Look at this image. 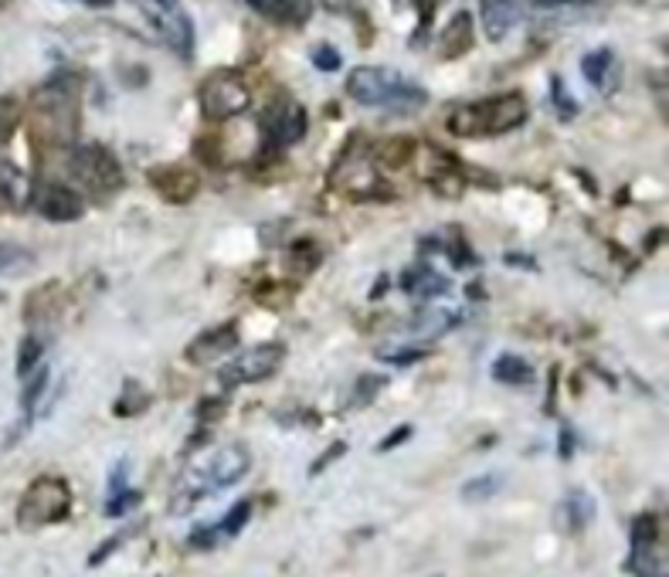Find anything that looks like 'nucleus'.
I'll return each mask as SVG.
<instances>
[{"instance_id": "1", "label": "nucleus", "mask_w": 669, "mask_h": 577, "mask_svg": "<svg viewBox=\"0 0 669 577\" xmlns=\"http://www.w3.org/2000/svg\"><path fill=\"white\" fill-rule=\"evenodd\" d=\"M347 96L360 106H381L394 113H418L428 102V92L415 79H405L394 68L360 65L347 79Z\"/></svg>"}, {"instance_id": "2", "label": "nucleus", "mask_w": 669, "mask_h": 577, "mask_svg": "<svg viewBox=\"0 0 669 577\" xmlns=\"http://www.w3.org/2000/svg\"><path fill=\"white\" fill-rule=\"evenodd\" d=\"M527 119V99L520 92H503V96L473 102L462 106L449 116L452 136H466V140H483V136H503L510 129L523 126Z\"/></svg>"}, {"instance_id": "3", "label": "nucleus", "mask_w": 669, "mask_h": 577, "mask_svg": "<svg viewBox=\"0 0 669 577\" xmlns=\"http://www.w3.org/2000/svg\"><path fill=\"white\" fill-rule=\"evenodd\" d=\"M72 510V489L62 476H38L24 489L21 506H17V527L41 530L51 523H62Z\"/></svg>"}, {"instance_id": "4", "label": "nucleus", "mask_w": 669, "mask_h": 577, "mask_svg": "<svg viewBox=\"0 0 669 577\" xmlns=\"http://www.w3.org/2000/svg\"><path fill=\"white\" fill-rule=\"evenodd\" d=\"M68 174L85 191H96L99 197H109L123 187V167L106 146L99 143H79L68 150Z\"/></svg>"}, {"instance_id": "5", "label": "nucleus", "mask_w": 669, "mask_h": 577, "mask_svg": "<svg viewBox=\"0 0 669 577\" xmlns=\"http://www.w3.org/2000/svg\"><path fill=\"white\" fill-rule=\"evenodd\" d=\"M197 102H201L204 116L211 123H228V119L242 116L248 106H252V89H248V79L235 68H221L204 79L201 92H197Z\"/></svg>"}, {"instance_id": "6", "label": "nucleus", "mask_w": 669, "mask_h": 577, "mask_svg": "<svg viewBox=\"0 0 669 577\" xmlns=\"http://www.w3.org/2000/svg\"><path fill=\"white\" fill-rule=\"evenodd\" d=\"M330 187L337 194H347L354 197V201H367V197H381L384 191H388V184H384L381 177H377V167L374 160L367 157L364 143H350L347 153L333 163L330 170Z\"/></svg>"}, {"instance_id": "7", "label": "nucleus", "mask_w": 669, "mask_h": 577, "mask_svg": "<svg viewBox=\"0 0 669 577\" xmlns=\"http://www.w3.org/2000/svg\"><path fill=\"white\" fill-rule=\"evenodd\" d=\"M286 360V347L282 343H259V347L238 353L235 360H228L225 367H218L221 387H242V384H259L265 377H272Z\"/></svg>"}, {"instance_id": "8", "label": "nucleus", "mask_w": 669, "mask_h": 577, "mask_svg": "<svg viewBox=\"0 0 669 577\" xmlns=\"http://www.w3.org/2000/svg\"><path fill=\"white\" fill-rule=\"evenodd\" d=\"M306 126H310V119H306L303 102H296L293 96L272 99L262 113V133L272 150H286V146L299 143L306 136Z\"/></svg>"}, {"instance_id": "9", "label": "nucleus", "mask_w": 669, "mask_h": 577, "mask_svg": "<svg viewBox=\"0 0 669 577\" xmlns=\"http://www.w3.org/2000/svg\"><path fill=\"white\" fill-rule=\"evenodd\" d=\"M143 14L150 17V24L157 28V34L164 38V45L174 51L177 58H191L194 51V24L191 17L180 11L177 4H153V0H143Z\"/></svg>"}, {"instance_id": "10", "label": "nucleus", "mask_w": 669, "mask_h": 577, "mask_svg": "<svg viewBox=\"0 0 669 577\" xmlns=\"http://www.w3.org/2000/svg\"><path fill=\"white\" fill-rule=\"evenodd\" d=\"M252 469V455L242 445H225V449H214L204 465L197 469V476L204 479L201 489H228L235 482H242L245 472Z\"/></svg>"}, {"instance_id": "11", "label": "nucleus", "mask_w": 669, "mask_h": 577, "mask_svg": "<svg viewBox=\"0 0 669 577\" xmlns=\"http://www.w3.org/2000/svg\"><path fill=\"white\" fill-rule=\"evenodd\" d=\"M31 208L48 221H58V225H68V221H79L85 211L82 194H75L72 187L65 184H38L31 191Z\"/></svg>"}, {"instance_id": "12", "label": "nucleus", "mask_w": 669, "mask_h": 577, "mask_svg": "<svg viewBox=\"0 0 669 577\" xmlns=\"http://www.w3.org/2000/svg\"><path fill=\"white\" fill-rule=\"evenodd\" d=\"M238 347V326L235 323H221L214 330H204L201 337L187 343L184 357L197 367H211L218 360H225L231 350Z\"/></svg>"}, {"instance_id": "13", "label": "nucleus", "mask_w": 669, "mask_h": 577, "mask_svg": "<svg viewBox=\"0 0 669 577\" xmlns=\"http://www.w3.org/2000/svg\"><path fill=\"white\" fill-rule=\"evenodd\" d=\"M150 184L167 204H187V201H194L201 180H197L194 170L184 167V163H164V167L150 170Z\"/></svg>"}, {"instance_id": "14", "label": "nucleus", "mask_w": 669, "mask_h": 577, "mask_svg": "<svg viewBox=\"0 0 669 577\" xmlns=\"http://www.w3.org/2000/svg\"><path fill=\"white\" fill-rule=\"evenodd\" d=\"M31 177L17 167L14 160H0V208L4 211H21L31 204Z\"/></svg>"}, {"instance_id": "15", "label": "nucleus", "mask_w": 669, "mask_h": 577, "mask_svg": "<svg viewBox=\"0 0 669 577\" xmlns=\"http://www.w3.org/2000/svg\"><path fill=\"white\" fill-rule=\"evenodd\" d=\"M479 14H483L486 38L503 41L520 17V0H483V4H479Z\"/></svg>"}, {"instance_id": "16", "label": "nucleus", "mask_w": 669, "mask_h": 577, "mask_svg": "<svg viewBox=\"0 0 669 577\" xmlns=\"http://www.w3.org/2000/svg\"><path fill=\"white\" fill-rule=\"evenodd\" d=\"M401 289L415 299H435V296H445V292H449V279L435 269H428V265H415V269H408L401 275Z\"/></svg>"}, {"instance_id": "17", "label": "nucleus", "mask_w": 669, "mask_h": 577, "mask_svg": "<svg viewBox=\"0 0 669 577\" xmlns=\"http://www.w3.org/2000/svg\"><path fill=\"white\" fill-rule=\"evenodd\" d=\"M439 48L445 58H459L466 55L469 48H473V17L466 11L452 14V21L445 24L442 34H439Z\"/></svg>"}, {"instance_id": "18", "label": "nucleus", "mask_w": 669, "mask_h": 577, "mask_svg": "<svg viewBox=\"0 0 669 577\" xmlns=\"http://www.w3.org/2000/svg\"><path fill=\"white\" fill-rule=\"evenodd\" d=\"M245 4L279 24H303L313 14V0H245Z\"/></svg>"}, {"instance_id": "19", "label": "nucleus", "mask_w": 669, "mask_h": 577, "mask_svg": "<svg viewBox=\"0 0 669 577\" xmlns=\"http://www.w3.org/2000/svg\"><path fill=\"white\" fill-rule=\"evenodd\" d=\"M581 75L595 85V89H612V79H615V55L612 48H598L585 55V62H581Z\"/></svg>"}, {"instance_id": "20", "label": "nucleus", "mask_w": 669, "mask_h": 577, "mask_svg": "<svg viewBox=\"0 0 669 577\" xmlns=\"http://www.w3.org/2000/svg\"><path fill=\"white\" fill-rule=\"evenodd\" d=\"M493 377L500 384L523 387V384L534 381V367H530L523 357H517V353H503V357H496V364H493Z\"/></svg>"}, {"instance_id": "21", "label": "nucleus", "mask_w": 669, "mask_h": 577, "mask_svg": "<svg viewBox=\"0 0 669 577\" xmlns=\"http://www.w3.org/2000/svg\"><path fill=\"white\" fill-rule=\"evenodd\" d=\"M625 567L636 577H666V564L663 557L656 554V544H632L629 564Z\"/></svg>"}, {"instance_id": "22", "label": "nucleus", "mask_w": 669, "mask_h": 577, "mask_svg": "<svg viewBox=\"0 0 669 577\" xmlns=\"http://www.w3.org/2000/svg\"><path fill=\"white\" fill-rule=\"evenodd\" d=\"M462 316L452 313V309H428V313L418 316V323L411 326L415 333H422V337H442V333H449L452 326H459Z\"/></svg>"}, {"instance_id": "23", "label": "nucleus", "mask_w": 669, "mask_h": 577, "mask_svg": "<svg viewBox=\"0 0 669 577\" xmlns=\"http://www.w3.org/2000/svg\"><path fill=\"white\" fill-rule=\"evenodd\" d=\"M24 394H21V408H24V415H34V408H38V401H41V394H45V387H48V367H34L28 377H24Z\"/></svg>"}, {"instance_id": "24", "label": "nucleus", "mask_w": 669, "mask_h": 577, "mask_svg": "<svg viewBox=\"0 0 669 577\" xmlns=\"http://www.w3.org/2000/svg\"><path fill=\"white\" fill-rule=\"evenodd\" d=\"M500 489H503V476H476L462 486V499H466V503H483V499L496 496Z\"/></svg>"}, {"instance_id": "25", "label": "nucleus", "mask_w": 669, "mask_h": 577, "mask_svg": "<svg viewBox=\"0 0 669 577\" xmlns=\"http://www.w3.org/2000/svg\"><path fill=\"white\" fill-rule=\"evenodd\" d=\"M591 516H595V503L588 499V493H571L568 496V527L574 533H581L591 523Z\"/></svg>"}, {"instance_id": "26", "label": "nucleus", "mask_w": 669, "mask_h": 577, "mask_svg": "<svg viewBox=\"0 0 669 577\" xmlns=\"http://www.w3.org/2000/svg\"><path fill=\"white\" fill-rule=\"evenodd\" d=\"M252 520V503H248V499H242V503H235L231 506V510L225 513V520L218 523V530L221 537H235V533H242L245 530V523Z\"/></svg>"}, {"instance_id": "27", "label": "nucleus", "mask_w": 669, "mask_h": 577, "mask_svg": "<svg viewBox=\"0 0 669 577\" xmlns=\"http://www.w3.org/2000/svg\"><path fill=\"white\" fill-rule=\"evenodd\" d=\"M41 353H45V343L38 337H24L21 350H17V377H28L41 364Z\"/></svg>"}, {"instance_id": "28", "label": "nucleus", "mask_w": 669, "mask_h": 577, "mask_svg": "<svg viewBox=\"0 0 669 577\" xmlns=\"http://www.w3.org/2000/svg\"><path fill=\"white\" fill-rule=\"evenodd\" d=\"M289 265H299V272H310L320 265V248H316V241H296L293 252H289Z\"/></svg>"}, {"instance_id": "29", "label": "nucleus", "mask_w": 669, "mask_h": 577, "mask_svg": "<svg viewBox=\"0 0 669 577\" xmlns=\"http://www.w3.org/2000/svg\"><path fill=\"white\" fill-rule=\"evenodd\" d=\"M411 153H415V143L411 140H391L377 150V157L388 163V167H405V163L411 160Z\"/></svg>"}, {"instance_id": "30", "label": "nucleus", "mask_w": 669, "mask_h": 577, "mask_svg": "<svg viewBox=\"0 0 669 577\" xmlns=\"http://www.w3.org/2000/svg\"><path fill=\"white\" fill-rule=\"evenodd\" d=\"M150 404V394L143 391L140 384H126V398H119V404H116V415H136V411H143Z\"/></svg>"}, {"instance_id": "31", "label": "nucleus", "mask_w": 669, "mask_h": 577, "mask_svg": "<svg viewBox=\"0 0 669 577\" xmlns=\"http://www.w3.org/2000/svg\"><path fill=\"white\" fill-rule=\"evenodd\" d=\"M34 255L24 252V248L17 245H0V272H17L24 269V265H31Z\"/></svg>"}, {"instance_id": "32", "label": "nucleus", "mask_w": 669, "mask_h": 577, "mask_svg": "<svg viewBox=\"0 0 669 577\" xmlns=\"http://www.w3.org/2000/svg\"><path fill=\"white\" fill-rule=\"evenodd\" d=\"M136 503H140V493H133V489H119V493L109 496L106 516H123V513H130Z\"/></svg>"}, {"instance_id": "33", "label": "nucleus", "mask_w": 669, "mask_h": 577, "mask_svg": "<svg viewBox=\"0 0 669 577\" xmlns=\"http://www.w3.org/2000/svg\"><path fill=\"white\" fill-rule=\"evenodd\" d=\"M17 119H21V109H17L14 99H0V143H7V136L14 133Z\"/></svg>"}, {"instance_id": "34", "label": "nucleus", "mask_w": 669, "mask_h": 577, "mask_svg": "<svg viewBox=\"0 0 669 577\" xmlns=\"http://www.w3.org/2000/svg\"><path fill=\"white\" fill-rule=\"evenodd\" d=\"M310 58H313V65L320 68V72H337V68H340V51L333 45H316Z\"/></svg>"}, {"instance_id": "35", "label": "nucleus", "mask_w": 669, "mask_h": 577, "mask_svg": "<svg viewBox=\"0 0 669 577\" xmlns=\"http://www.w3.org/2000/svg\"><path fill=\"white\" fill-rule=\"evenodd\" d=\"M551 96L557 102V113H561V119H571L574 113H578V102L564 96V82L561 79H551Z\"/></svg>"}, {"instance_id": "36", "label": "nucleus", "mask_w": 669, "mask_h": 577, "mask_svg": "<svg viewBox=\"0 0 669 577\" xmlns=\"http://www.w3.org/2000/svg\"><path fill=\"white\" fill-rule=\"evenodd\" d=\"M221 415H225V401L204 398L201 404H197V421H201V425H211V421H218Z\"/></svg>"}, {"instance_id": "37", "label": "nucleus", "mask_w": 669, "mask_h": 577, "mask_svg": "<svg viewBox=\"0 0 669 577\" xmlns=\"http://www.w3.org/2000/svg\"><path fill=\"white\" fill-rule=\"evenodd\" d=\"M343 452H347V442H337V445H333L330 452H323L320 459H316V462L310 465V476H320V472L327 469V465H333V462H337Z\"/></svg>"}, {"instance_id": "38", "label": "nucleus", "mask_w": 669, "mask_h": 577, "mask_svg": "<svg viewBox=\"0 0 669 577\" xmlns=\"http://www.w3.org/2000/svg\"><path fill=\"white\" fill-rule=\"evenodd\" d=\"M381 387H384V377H360V387H357L360 398H354V404H367L374 398V391H381Z\"/></svg>"}, {"instance_id": "39", "label": "nucleus", "mask_w": 669, "mask_h": 577, "mask_svg": "<svg viewBox=\"0 0 669 577\" xmlns=\"http://www.w3.org/2000/svg\"><path fill=\"white\" fill-rule=\"evenodd\" d=\"M218 537H221V533H218V530H214V527H197V530L191 533V547H197V550H204V547L218 544Z\"/></svg>"}, {"instance_id": "40", "label": "nucleus", "mask_w": 669, "mask_h": 577, "mask_svg": "<svg viewBox=\"0 0 669 577\" xmlns=\"http://www.w3.org/2000/svg\"><path fill=\"white\" fill-rule=\"evenodd\" d=\"M408 438H411V425H401V428H394V432H391L388 438H384V442L377 445V449H381V452H391V449H398L401 442H408Z\"/></svg>"}, {"instance_id": "41", "label": "nucleus", "mask_w": 669, "mask_h": 577, "mask_svg": "<svg viewBox=\"0 0 669 577\" xmlns=\"http://www.w3.org/2000/svg\"><path fill=\"white\" fill-rule=\"evenodd\" d=\"M422 357H425V350H398V353H384V360H388V364H398V367L415 364V360H422Z\"/></svg>"}, {"instance_id": "42", "label": "nucleus", "mask_w": 669, "mask_h": 577, "mask_svg": "<svg viewBox=\"0 0 669 577\" xmlns=\"http://www.w3.org/2000/svg\"><path fill=\"white\" fill-rule=\"evenodd\" d=\"M323 4H327L330 11H337V14H354L360 7V0H323Z\"/></svg>"}, {"instance_id": "43", "label": "nucleus", "mask_w": 669, "mask_h": 577, "mask_svg": "<svg viewBox=\"0 0 669 577\" xmlns=\"http://www.w3.org/2000/svg\"><path fill=\"white\" fill-rule=\"evenodd\" d=\"M119 489H126V462H119V465H116L113 482H109V496L119 493Z\"/></svg>"}, {"instance_id": "44", "label": "nucleus", "mask_w": 669, "mask_h": 577, "mask_svg": "<svg viewBox=\"0 0 669 577\" xmlns=\"http://www.w3.org/2000/svg\"><path fill=\"white\" fill-rule=\"evenodd\" d=\"M571 445H574V438H571L568 428H564V432H561V459H571V452H574Z\"/></svg>"}, {"instance_id": "45", "label": "nucleus", "mask_w": 669, "mask_h": 577, "mask_svg": "<svg viewBox=\"0 0 669 577\" xmlns=\"http://www.w3.org/2000/svg\"><path fill=\"white\" fill-rule=\"evenodd\" d=\"M72 4H85V7H109L113 0H72Z\"/></svg>"}, {"instance_id": "46", "label": "nucleus", "mask_w": 669, "mask_h": 577, "mask_svg": "<svg viewBox=\"0 0 669 577\" xmlns=\"http://www.w3.org/2000/svg\"><path fill=\"white\" fill-rule=\"evenodd\" d=\"M540 7H561V4H571V0H534Z\"/></svg>"}, {"instance_id": "47", "label": "nucleus", "mask_w": 669, "mask_h": 577, "mask_svg": "<svg viewBox=\"0 0 669 577\" xmlns=\"http://www.w3.org/2000/svg\"><path fill=\"white\" fill-rule=\"evenodd\" d=\"M153 4H177V0H153Z\"/></svg>"}]
</instances>
